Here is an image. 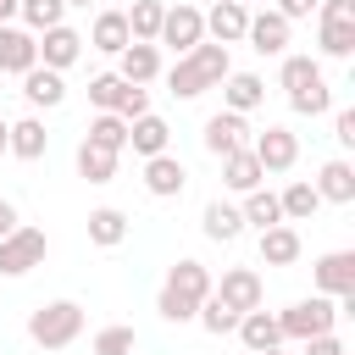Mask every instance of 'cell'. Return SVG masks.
<instances>
[{"label":"cell","instance_id":"6da1fadb","mask_svg":"<svg viewBox=\"0 0 355 355\" xmlns=\"http://www.w3.org/2000/svg\"><path fill=\"white\" fill-rule=\"evenodd\" d=\"M205 294H211V272H205L200 261H178V266L166 272L161 294H155V311H161L166 322H194V311H200Z\"/></svg>","mask_w":355,"mask_h":355},{"label":"cell","instance_id":"7a4b0ae2","mask_svg":"<svg viewBox=\"0 0 355 355\" xmlns=\"http://www.w3.org/2000/svg\"><path fill=\"white\" fill-rule=\"evenodd\" d=\"M78 333H83V305L78 300H50V305H39L28 316V338L39 349H67Z\"/></svg>","mask_w":355,"mask_h":355},{"label":"cell","instance_id":"3957f363","mask_svg":"<svg viewBox=\"0 0 355 355\" xmlns=\"http://www.w3.org/2000/svg\"><path fill=\"white\" fill-rule=\"evenodd\" d=\"M44 250H50V239H44V227H11L6 239H0V277H22V272H33L39 261H44Z\"/></svg>","mask_w":355,"mask_h":355},{"label":"cell","instance_id":"277c9868","mask_svg":"<svg viewBox=\"0 0 355 355\" xmlns=\"http://www.w3.org/2000/svg\"><path fill=\"white\" fill-rule=\"evenodd\" d=\"M333 322H338V311H333V300L327 294H311V300H300V305H288L283 316H277V327H283V338H316V333H333Z\"/></svg>","mask_w":355,"mask_h":355},{"label":"cell","instance_id":"5b68a950","mask_svg":"<svg viewBox=\"0 0 355 355\" xmlns=\"http://www.w3.org/2000/svg\"><path fill=\"white\" fill-rule=\"evenodd\" d=\"M200 39H205V11H200V6H183V0H178V6H166L155 44H172L178 55H189Z\"/></svg>","mask_w":355,"mask_h":355},{"label":"cell","instance_id":"8992f818","mask_svg":"<svg viewBox=\"0 0 355 355\" xmlns=\"http://www.w3.org/2000/svg\"><path fill=\"white\" fill-rule=\"evenodd\" d=\"M211 294H216V300H227L239 316H244V311H255V305L266 300V288H261V272H255V266H227V272H222V283H216Z\"/></svg>","mask_w":355,"mask_h":355},{"label":"cell","instance_id":"52a82bcc","mask_svg":"<svg viewBox=\"0 0 355 355\" xmlns=\"http://www.w3.org/2000/svg\"><path fill=\"white\" fill-rule=\"evenodd\" d=\"M78 55H83V33H78V28L55 22V28H44V33H39V61H44L50 72H67Z\"/></svg>","mask_w":355,"mask_h":355},{"label":"cell","instance_id":"ba28073f","mask_svg":"<svg viewBox=\"0 0 355 355\" xmlns=\"http://www.w3.org/2000/svg\"><path fill=\"white\" fill-rule=\"evenodd\" d=\"M255 161H261V172H288L294 161H300V139L288 133V128H266V133H255Z\"/></svg>","mask_w":355,"mask_h":355},{"label":"cell","instance_id":"9c48e42d","mask_svg":"<svg viewBox=\"0 0 355 355\" xmlns=\"http://www.w3.org/2000/svg\"><path fill=\"white\" fill-rule=\"evenodd\" d=\"M316 288L327 294V300H338V294H355V250H327L322 261H316Z\"/></svg>","mask_w":355,"mask_h":355},{"label":"cell","instance_id":"30bf717a","mask_svg":"<svg viewBox=\"0 0 355 355\" xmlns=\"http://www.w3.org/2000/svg\"><path fill=\"white\" fill-rule=\"evenodd\" d=\"M288 28H294V22H288L283 11H272V6H266L261 17H250L244 39H250V50H261V55H283V50H288Z\"/></svg>","mask_w":355,"mask_h":355},{"label":"cell","instance_id":"8fae6325","mask_svg":"<svg viewBox=\"0 0 355 355\" xmlns=\"http://www.w3.org/2000/svg\"><path fill=\"white\" fill-rule=\"evenodd\" d=\"M116 78H122V83H150V78H161V50L144 44V39H128V44L116 50Z\"/></svg>","mask_w":355,"mask_h":355},{"label":"cell","instance_id":"7c38bea8","mask_svg":"<svg viewBox=\"0 0 355 355\" xmlns=\"http://www.w3.org/2000/svg\"><path fill=\"white\" fill-rule=\"evenodd\" d=\"M28 67H39V39L28 33V28H11V22H0V72H28Z\"/></svg>","mask_w":355,"mask_h":355},{"label":"cell","instance_id":"4fadbf2b","mask_svg":"<svg viewBox=\"0 0 355 355\" xmlns=\"http://www.w3.org/2000/svg\"><path fill=\"white\" fill-rule=\"evenodd\" d=\"M244 28H250L244 0H216V6L205 11V33H211L216 44H239V39H244Z\"/></svg>","mask_w":355,"mask_h":355},{"label":"cell","instance_id":"5bb4252c","mask_svg":"<svg viewBox=\"0 0 355 355\" xmlns=\"http://www.w3.org/2000/svg\"><path fill=\"white\" fill-rule=\"evenodd\" d=\"M183 183H189V172H183V161L178 155H150L144 161V189L155 194V200H172V194H183Z\"/></svg>","mask_w":355,"mask_h":355},{"label":"cell","instance_id":"9a60e30c","mask_svg":"<svg viewBox=\"0 0 355 355\" xmlns=\"http://www.w3.org/2000/svg\"><path fill=\"white\" fill-rule=\"evenodd\" d=\"M244 133H250V128H244V116H239V111H216V116L205 122V133H200V139H205V150L222 161V155H233V150L244 144Z\"/></svg>","mask_w":355,"mask_h":355},{"label":"cell","instance_id":"2e32d148","mask_svg":"<svg viewBox=\"0 0 355 355\" xmlns=\"http://www.w3.org/2000/svg\"><path fill=\"white\" fill-rule=\"evenodd\" d=\"M216 89H222V105H227V111H239V116H244V111H255V105L266 100V83H261L255 72H227Z\"/></svg>","mask_w":355,"mask_h":355},{"label":"cell","instance_id":"e0dca14e","mask_svg":"<svg viewBox=\"0 0 355 355\" xmlns=\"http://www.w3.org/2000/svg\"><path fill=\"white\" fill-rule=\"evenodd\" d=\"M261 161H255V150L250 144H239L233 155H222V183L233 189V194H250V189H261Z\"/></svg>","mask_w":355,"mask_h":355},{"label":"cell","instance_id":"ac0fdd59","mask_svg":"<svg viewBox=\"0 0 355 355\" xmlns=\"http://www.w3.org/2000/svg\"><path fill=\"white\" fill-rule=\"evenodd\" d=\"M233 333L244 338V349H250V355H255V349H272V344H283V327H277V316H272V311H261V305H255V311H244Z\"/></svg>","mask_w":355,"mask_h":355},{"label":"cell","instance_id":"d6986e66","mask_svg":"<svg viewBox=\"0 0 355 355\" xmlns=\"http://www.w3.org/2000/svg\"><path fill=\"white\" fill-rule=\"evenodd\" d=\"M166 139H172V128H166L155 111H144V116H133V122H128V144H133V155H144V161H150V155H161V150H166Z\"/></svg>","mask_w":355,"mask_h":355},{"label":"cell","instance_id":"ffe728a7","mask_svg":"<svg viewBox=\"0 0 355 355\" xmlns=\"http://www.w3.org/2000/svg\"><path fill=\"white\" fill-rule=\"evenodd\" d=\"M6 150H11L17 161H39V155L50 150V133H44V122H39V116H22V122H11V133H6Z\"/></svg>","mask_w":355,"mask_h":355},{"label":"cell","instance_id":"44dd1931","mask_svg":"<svg viewBox=\"0 0 355 355\" xmlns=\"http://www.w3.org/2000/svg\"><path fill=\"white\" fill-rule=\"evenodd\" d=\"M261 261H266V266H294V261H300V233H294L288 222L261 227Z\"/></svg>","mask_w":355,"mask_h":355},{"label":"cell","instance_id":"7402d4cb","mask_svg":"<svg viewBox=\"0 0 355 355\" xmlns=\"http://www.w3.org/2000/svg\"><path fill=\"white\" fill-rule=\"evenodd\" d=\"M22 94H28V105H61L67 100V83L50 67H28L22 72Z\"/></svg>","mask_w":355,"mask_h":355},{"label":"cell","instance_id":"603a6c76","mask_svg":"<svg viewBox=\"0 0 355 355\" xmlns=\"http://www.w3.org/2000/svg\"><path fill=\"white\" fill-rule=\"evenodd\" d=\"M128 39H133V33H128V17H122V11H100L83 44H94V50H105V55H116V50H122Z\"/></svg>","mask_w":355,"mask_h":355},{"label":"cell","instance_id":"cb8c5ba5","mask_svg":"<svg viewBox=\"0 0 355 355\" xmlns=\"http://www.w3.org/2000/svg\"><path fill=\"white\" fill-rule=\"evenodd\" d=\"M316 194L333 200V205H349V200H355V166H349V161H327L322 178H316Z\"/></svg>","mask_w":355,"mask_h":355},{"label":"cell","instance_id":"d4e9b609","mask_svg":"<svg viewBox=\"0 0 355 355\" xmlns=\"http://www.w3.org/2000/svg\"><path fill=\"white\" fill-rule=\"evenodd\" d=\"M244 233V216H239V205H227V200H211L205 205V239H216V244H233Z\"/></svg>","mask_w":355,"mask_h":355},{"label":"cell","instance_id":"484cf974","mask_svg":"<svg viewBox=\"0 0 355 355\" xmlns=\"http://www.w3.org/2000/svg\"><path fill=\"white\" fill-rule=\"evenodd\" d=\"M89 239H94L100 250H116V244L128 239V216H122L116 205H100V211H89Z\"/></svg>","mask_w":355,"mask_h":355},{"label":"cell","instance_id":"4316f807","mask_svg":"<svg viewBox=\"0 0 355 355\" xmlns=\"http://www.w3.org/2000/svg\"><path fill=\"white\" fill-rule=\"evenodd\" d=\"M78 178H89V183H111L116 178V150H100V144H78Z\"/></svg>","mask_w":355,"mask_h":355},{"label":"cell","instance_id":"83f0119b","mask_svg":"<svg viewBox=\"0 0 355 355\" xmlns=\"http://www.w3.org/2000/svg\"><path fill=\"white\" fill-rule=\"evenodd\" d=\"M277 205H283V222H311L316 205H322V194H316V183H288L277 194Z\"/></svg>","mask_w":355,"mask_h":355},{"label":"cell","instance_id":"f1b7e54d","mask_svg":"<svg viewBox=\"0 0 355 355\" xmlns=\"http://www.w3.org/2000/svg\"><path fill=\"white\" fill-rule=\"evenodd\" d=\"M122 17H128V33H133V39L155 44V33H161V17H166V6H161V0H133V11H122Z\"/></svg>","mask_w":355,"mask_h":355},{"label":"cell","instance_id":"f546056e","mask_svg":"<svg viewBox=\"0 0 355 355\" xmlns=\"http://www.w3.org/2000/svg\"><path fill=\"white\" fill-rule=\"evenodd\" d=\"M166 89H172L178 100H200V94L211 89V83H205V72L194 67V55H178V67L166 72Z\"/></svg>","mask_w":355,"mask_h":355},{"label":"cell","instance_id":"4dcf8cb0","mask_svg":"<svg viewBox=\"0 0 355 355\" xmlns=\"http://www.w3.org/2000/svg\"><path fill=\"white\" fill-rule=\"evenodd\" d=\"M83 139H89V144H100V150H116V155H122V150H128V122H122L116 111H100V116L89 122V133H83Z\"/></svg>","mask_w":355,"mask_h":355},{"label":"cell","instance_id":"1f68e13d","mask_svg":"<svg viewBox=\"0 0 355 355\" xmlns=\"http://www.w3.org/2000/svg\"><path fill=\"white\" fill-rule=\"evenodd\" d=\"M316 44H322V55H333V61L355 55V22H327V17H322V28H316Z\"/></svg>","mask_w":355,"mask_h":355},{"label":"cell","instance_id":"d6a6232c","mask_svg":"<svg viewBox=\"0 0 355 355\" xmlns=\"http://www.w3.org/2000/svg\"><path fill=\"white\" fill-rule=\"evenodd\" d=\"M189 55H194V67L205 72V83H211V89H216V83H222V78L233 72V61H227V44H216V39H211V44L200 39V44L189 50Z\"/></svg>","mask_w":355,"mask_h":355},{"label":"cell","instance_id":"836d02e7","mask_svg":"<svg viewBox=\"0 0 355 355\" xmlns=\"http://www.w3.org/2000/svg\"><path fill=\"white\" fill-rule=\"evenodd\" d=\"M239 216H244V222H255V227H272V222H283V205H277V194H272V189H250V194H244V205H239Z\"/></svg>","mask_w":355,"mask_h":355},{"label":"cell","instance_id":"e575fe53","mask_svg":"<svg viewBox=\"0 0 355 355\" xmlns=\"http://www.w3.org/2000/svg\"><path fill=\"white\" fill-rule=\"evenodd\" d=\"M194 322H200L205 333H216V338H222V333H233V327H239V311H233L227 300L205 294V300H200V311H194Z\"/></svg>","mask_w":355,"mask_h":355},{"label":"cell","instance_id":"d590c367","mask_svg":"<svg viewBox=\"0 0 355 355\" xmlns=\"http://www.w3.org/2000/svg\"><path fill=\"white\" fill-rule=\"evenodd\" d=\"M17 17L28 22V33H44V28L67 22V0H22V6H17Z\"/></svg>","mask_w":355,"mask_h":355},{"label":"cell","instance_id":"8d00e7d4","mask_svg":"<svg viewBox=\"0 0 355 355\" xmlns=\"http://www.w3.org/2000/svg\"><path fill=\"white\" fill-rule=\"evenodd\" d=\"M277 78H283L288 94H300V89H311V83L322 78V67H316V55H283V72H277Z\"/></svg>","mask_w":355,"mask_h":355},{"label":"cell","instance_id":"74e56055","mask_svg":"<svg viewBox=\"0 0 355 355\" xmlns=\"http://www.w3.org/2000/svg\"><path fill=\"white\" fill-rule=\"evenodd\" d=\"M133 349H139V333L122 327V322H111V327L94 333V355H133Z\"/></svg>","mask_w":355,"mask_h":355},{"label":"cell","instance_id":"f35d334b","mask_svg":"<svg viewBox=\"0 0 355 355\" xmlns=\"http://www.w3.org/2000/svg\"><path fill=\"white\" fill-rule=\"evenodd\" d=\"M122 89H128V83H122L116 72H100V78H89V100H94L100 111H116V100H122Z\"/></svg>","mask_w":355,"mask_h":355},{"label":"cell","instance_id":"ab89813d","mask_svg":"<svg viewBox=\"0 0 355 355\" xmlns=\"http://www.w3.org/2000/svg\"><path fill=\"white\" fill-rule=\"evenodd\" d=\"M288 105H294V111H300V116H322V111H327V105H333V94H327V83H322V78H316V83H311V89H300V94H288Z\"/></svg>","mask_w":355,"mask_h":355},{"label":"cell","instance_id":"60d3db41","mask_svg":"<svg viewBox=\"0 0 355 355\" xmlns=\"http://www.w3.org/2000/svg\"><path fill=\"white\" fill-rule=\"evenodd\" d=\"M144 111H150L144 83H128V89H122V100H116V116H122V122H133V116H144Z\"/></svg>","mask_w":355,"mask_h":355},{"label":"cell","instance_id":"b9f144b4","mask_svg":"<svg viewBox=\"0 0 355 355\" xmlns=\"http://www.w3.org/2000/svg\"><path fill=\"white\" fill-rule=\"evenodd\" d=\"M333 139H338L344 150H355V111H338V116H333Z\"/></svg>","mask_w":355,"mask_h":355},{"label":"cell","instance_id":"7bdbcfd3","mask_svg":"<svg viewBox=\"0 0 355 355\" xmlns=\"http://www.w3.org/2000/svg\"><path fill=\"white\" fill-rule=\"evenodd\" d=\"M322 17L327 22H355V0H322Z\"/></svg>","mask_w":355,"mask_h":355},{"label":"cell","instance_id":"ee69618b","mask_svg":"<svg viewBox=\"0 0 355 355\" xmlns=\"http://www.w3.org/2000/svg\"><path fill=\"white\" fill-rule=\"evenodd\" d=\"M305 355H344V344L333 333H316V338H305Z\"/></svg>","mask_w":355,"mask_h":355},{"label":"cell","instance_id":"f6af8a7d","mask_svg":"<svg viewBox=\"0 0 355 355\" xmlns=\"http://www.w3.org/2000/svg\"><path fill=\"white\" fill-rule=\"evenodd\" d=\"M272 11H283L288 22H300V17H311V11H316V0H277Z\"/></svg>","mask_w":355,"mask_h":355},{"label":"cell","instance_id":"bcb514c9","mask_svg":"<svg viewBox=\"0 0 355 355\" xmlns=\"http://www.w3.org/2000/svg\"><path fill=\"white\" fill-rule=\"evenodd\" d=\"M11 227H17V205H11V200H0V239H6Z\"/></svg>","mask_w":355,"mask_h":355},{"label":"cell","instance_id":"7dc6e473","mask_svg":"<svg viewBox=\"0 0 355 355\" xmlns=\"http://www.w3.org/2000/svg\"><path fill=\"white\" fill-rule=\"evenodd\" d=\"M17 6H22V0H0V22H11V17H17Z\"/></svg>","mask_w":355,"mask_h":355},{"label":"cell","instance_id":"c3c4849f","mask_svg":"<svg viewBox=\"0 0 355 355\" xmlns=\"http://www.w3.org/2000/svg\"><path fill=\"white\" fill-rule=\"evenodd\" d=\"M6 133H11V122H0V155H6Z\"/></svg>","mask_w":355,"mask_h":355},{"label":"cell","instance_id":"681fc988","mask_svg":"<svg viewBox=\"0 0 355 355\" xmlns=\"http://www.w3.org/2000/svg\"><path fill=\"white\" fill-rule=\"evenodd\" d=\"M255 355H283V344H272V349H255Z\"/></svg>","mask_w":355,"mask_h":355},{"label":"cell","instance_id":"f907efd6","mask_svg":"<svg viewBox=\"0 0 355 355\" xmlns=\"http://www.w3.org/2000/svg\"><path fill=\"white\" fill-rule=\"evenodd\" d=\"M72 6H83V11H89V6H94V0H67V11H72Z\"/></svg>","mask_w":355,"mask_h":355}]
</instances>
